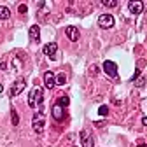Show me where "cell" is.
<instances>
[{
    "instance_id": "15",
    "label": "cell",
    "mask_w": 147,
    "mask_h": 147,
    "mask_svg": "<svg viewBox=\"0 0 147 147\" xmlns=\"http://www.w3.org/2000/svg\"><path fill=\"white\" fill-rule=\"evenodd\" d=\"M58 103H60V105L65 109V107L70 103V100H68V96H60V98H58Z\"/></svg>"
},
{
    "instance_id": "21",
    "label": "cell",
    "mask_w": 147,
    "mask_h": 147,
    "mask_svg": "<svg viewBox=\"0 0 147 147\" xmlns=\"http://www.w3.org/2000/svg\"><path fill=\"white\" fill-rule=\"evenodd\" d=\"M142 124H144V126H147V116H145V117H142Z\"/></svg>"
},
{
    "instance_id": "1",
    "label": "cell",
    "mask_w": 147,
    "mask_h": 147,
    "mask_svg": "<svg viewBox=\"0 0 147 147\" xmlns=\"http://www.w3.org/2000/svg\"><path fill=\"white\" fill-rule=\"evenodd\" d=\"M42 100H44V91L40 88H33L30 91V95H28V107L37 109V107L42 103Z\"/></svg>"
},
{
    "instance_id": "13",
    "label": "cell",
    "mask_w": 147,
    "mask_h": 147,
    "mask_svg": "<svg viewBox=\"0 0 147 147\" xmlns=\"http://www.w3.org/2000/svg\"><path fill=\"white\" fill-rule=\"evenodd\" d=\"M9 18H11V11H9V7L0 5V21H2V20H9Z\"/></svg>"
},
{
    "instance_id": "22",
    "label": "cell",
    "mask_w": 147,
    "mask_h": 147,
    "mask_svg": "<svg viewBox=\"0 0 147 147\" xmlns=\"http://www.w3.org/2000/svg\"><path fill=\"white\" fill-rule=\"evenodd\" d=\"M138 147H147V144H140V145H138Z\"/></svg>"
},
{
    "instance_id": "6",
    "label": "cell",
    "mask_w": 147,
    "mask_h": 147,
    "mask_svg": "<svg viewBox=\"0 0 147 147\" xmlns=\"http://www.w3.org/2000/svg\"><path fill=\"white\" fill-rule=\"evenodd\" d=\"M51 112H53V117L56 119L58 123H61V121L65 119V109H63V107H61L58 102L53 105V110H51Z\"/></svg>"
},
{
    "instance_id": "12",
    "label": "cell",
    "mask_w": 147,
    "mask_h": 147,
    "mask_svg": "<svg viewBox=\"0 0 147 147\" xmlns=\"http://www.w3.org/2000/svg\"><path fill=\"white\" fill-rule=\"evenodd\" d=\"M128 9L131 14H140L144 11V2H128Z\"/></svg>"
},
{
    "instance_id": "9",
    "label": "cell",
    "mask_w": 147,
    "mask_h": 147,
    "mask_svg": "<svg viewBox=\"0 0 147 147\" xmlns=\"http://www.w3.org/2000/svg\"><path fill=\"white\" fill-rule=\"evenodd\" d=\"M65 35H67L68 40L77 42V40H79V28H77V26H67V28H65Z\"/></svg>"
},
{
    "instance_id": "11",
    "label": "cell",
    "mask_w": 147,
    "mask_h": 147,
    "mask_svg": "<svg viewBox=\"0 0 147 147\" xmlns=\"http://www.w3.org/2000/svg\"><path fill=\"white\" fill-rule=\"evenodd\" d=\"M28 33H30V40H33V42L40 40V28H39V25H32Z\"/></svg>"
},
{
    "instance_id": "5",
    "label": "cell",
    "mask_w": 147,
    "mask_h": 147,
    "mask_svg": "<svg viewBox=\"0 0 147 147\" xmlns=\"http://www.w3.org/2000/svg\"><path fill=\"white\" fill-rule=\"evenodd\" d=\"M98 26L100 28H112L114 26V18L110 14H100L98 16Z\"/></svg>"
},
{
    "instance_id": "8",
    "label": "cell",
    "mask_w": 147,
    "mask_h": 147,
    "mask_svg": "<svg viewBox=\"0 0 147 147\" xmlns=\"http://www.w3.org/2000/svg\"><path fill=\"white\" fill-rule=\"evenodd\" d=\"M79 137H81V142H82V147H95V140H93V137H91V133H89V131H86V130H82Z\"/></svg>"
},
{
    "instance_id": "23",
    "label": "cell",
    "mask_w": 147,
    "mask_h": 147,
    "mask_svg": "<svg viewBox=\"0 0 147 147\" xmlns=\"http://www.w3.org/2000/svg\"><path fill=\"white\" fill-rule=\"evenodd\" d=\"M72 147H77V145H72Z\"/></svg>"
},
{
    "instance_id": "14",
    "label": "cell",
    "mask_w": 147,
    "mask_h": 147,
    "mask_svg": "<svg viewBox=\"0 0 147 147\" xmlns=\"http://www.w3.org/2000/svg\"><path fill=\"white\" fill-rule=\"evenodd\" d=\"M11 121H12V126H18V124H20V116H18V112H16L14 107L11 109Z\"/></svg>"
},
{
    "instance_id": "3",
    "label": "cell",
    "mask_w": 147,
    "mask_h": 147,
    "mask_svg": "<svg viewBox=\"0 0 147 147\" xmlns=\"http://www.w3.org/2000/svg\"><path fill=\"white\" fill-rule=\"evenodd\" d=\"M25 88H26V81H25L23 77H18V79L11 84V88H9V96H18Z\"/></svg>"
},
{
    "instance_id": "4",
    "label": "cell",
    "mask_w": 147,
    "mask_h": 147,
    "mask_svg": "<svg viewBox=\"0 0 147 147\" xmlns=\"http://www.w3.org/2000/svg\"><path fill=\"white\" fill-rule=\"evenodd\" d=\"M103 70H105V74H107L109 77L117 79V63L107 60V61H103Z\"/></svg>"
},
{
    "instance_id": "7",
    "label": "cell",
    "mask_w": 147,
    "mask_h": 147,
    "mask_svg": "<svg viewBox=\"0 0 147 147\" xmlns=\"http://www.w3.org/2000/svg\"><path fill=\"white\" fill-rule=\"evenodd\" d=\"M42 51H44L46 56H49L51 60H54V58H56V53H58V46H56V42H49V44L44 46Z\"/></svg>"
},
{
    "instance_id": "20",
    "label": "cell",
    "mask_w": 147,
    "mask_h": 147,
    "mask_svg": "<svg viewBox=\"0 0 147 147\" xmlns=\"http://www.w3.org/2000/svg\"><path fill=\"white\" fill-rule=\"evenodd\" d=\"M18 11H20L21 14H25V12H26V5H25V4H21L20 7H18Z\"/></svg>"
},
{
    "instance_id": "18",
    "label": "cell",
    "mask_w": 147,
    "mask_h": 147,
    "mask_svg": "<svg viewBox=\"0 0 147 147\" xmlns=\"http://www.w3.org/2000/svg\"><path fill=\"white\" fill-rule=\"evenodd\" d=\"M98 114H100V116H107V114H109V107H107V105L98 107Z\"/></svg>"
},
{
    "instance_id": "10",
    "label": "cell",
    "mask_w": 147,
    "mask_h": 147,
    "mask_svg": "<svg viewBox=\"0 0 147 147\" xmlns=\"http://www.w3.org/2000/svg\"><path fill=\"white\" fill-rule=\"evenodd\" d=\"M44 84H46L47 89H53L54 84H56V76H54L53 72H46L44 74Z\"/></svg>"
},
{
    "instance_id": "16",
    "label": "cell",
    "mask_w": 147,
    "mask_h": 147,
    "mask_svg": "<svg viewBox=\"0 0 147 147\" xmlns=\"http://www.w3.org/2000/svg\"><path fill=\"white\" fill-rule=\"evenodd\" d=\"M67 82V76L65 74H58L56 76V84H65Z\"/></svg>"
},
{
    "instance_id": "17",
    "label": "cell",
    "mask_w": 147,
    "mask_h": 147,
    "mask_svg": "<svg viewBox=\"0 0 147 147\" xmlns=\"http://www.w3.org/2000/svg\"><path fill=\"white\" fill-rule=\"evenodd\" d=\"M102 4L107 7H116L117 5V0H102Z\"/></svg>"
},
{
    "instance_id": "19",
    "label": "cell",
    "mask_w": 147,
    "mask_h": 147,
    "mask_svg": "<svg viewBox=\"0 0 147 147\" xmlns=\"http://www.w3.org/2000/svg\"><path fill=\"white\" fill-rule=\"evenodd\" d=\"M133 82H135V86H137V88H142V86L145 84V79H144V77H137Z\"/></svg>"
},
{
    "instance_id": "2",
    "label": "cell",
    "mask_w": 147,
    "mask_h": 147,
    "mask_svg": "<svg viewBox=\"0 0 147 147\" xmlns=\"http://www.w3.org/2000/svg\"><path fill=\"white\" fill-rule=\"evenodd\" d=\"M44 124H46V117L42 112H35L32 117V128L35 133H42L44 131Z\"/></svg>"
}]
</instances>
